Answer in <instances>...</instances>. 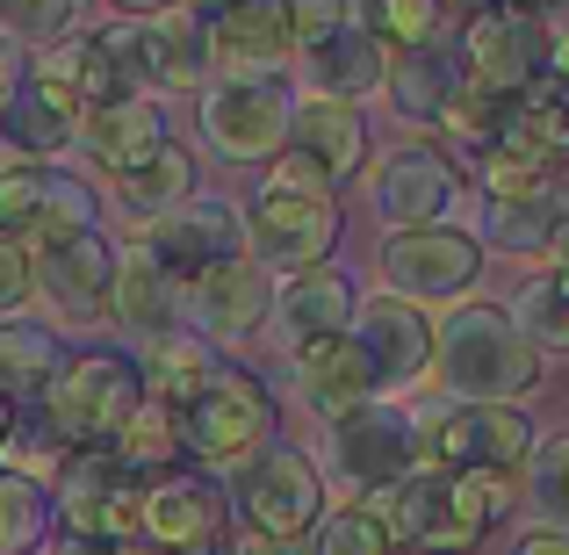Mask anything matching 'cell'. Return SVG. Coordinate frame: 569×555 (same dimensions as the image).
Here are the masks:
<instances>
[{
  "label": "cell",
  "instance_id": "1",
  "mask_svg": "<svg viewBox=\"0 0 569 555\" xmlns=\"http://www.w3.org/2000/svg\"><path fill=\"white\" fill-rule=\"evenodd\" d=\"M432 383L447 404H519L541 383V354L519 339L505 304H461L432 325Z\"/></svg>",
  "mask_w": 569,
  "mask_h": 555
},
{
  "label": "cell",
  "instance_id": "2",
  "mask_svg": "<svg viewBox=\"0 0 569 555\" xmlns=\"http://www.w3.org/2000/svg\"><path fill=\"white\" fill-rule=\"evenodd\" d=\"M498 505H505V476L411 469L389 490H376L368 513L389 527V542H411V548H432V555H469L490 534V513H498Z\"/></svg>",
  "mask_w": 569,
  "mask_h": 555
},
{
  "label": "cell",
  "instance_id": "3",
  "mask_svg": "<svg viewBox=\"0 0 569 555\" xmlns=\"http://www.w3.org/2000/svg\"><path fill=\"white\" fill-rule=\"evenodd\" d=\"M246 224V246L267 275H310V267L332 260V238H339V202H332V181L303 167V159L281 152L274 174L252 188V202L238 209Z\"/></svg>",
  "mask_w": 569,
  "mask_h": 555
},
{
  "label": "cell",
  "instance_id": "4",
  "mask_svg": "<svg viewBox=\"0 0 569 555\" xmlns=\"http://www.w3.org/2000/svg\"><path fill=\"white\" fill-rule=\"evenodd\" d=\"M533 418L519 404H432L411 412V469H483V476H512L533 455Z\"/></svg>",
  "mask_w": 569,
  "mask_h": 555
},
{
  "label": "cell",
  "instance_id": "5",
  "mask_svg": "<svg viewBox=\"0 0 569 555\" xmlns=\"http://www.w3.org/2000/svg\"><path fill=\"white\" fill-rule=\"evenodd\" d=\"M144 412V375L123 361V354H72L66 368L51 375L43 389V418H51V440L58 447H116L123 426Z\"/></svg>",
  "mask_w": 569,
  "mask_h": 555
},
{
  "label": "cell",
  "instance_id": "6",
  "mask_svg": "<svg viewBox=\"0 0 569 555\" xmlns=\"http://www.w3.org/2000/svg\"><path fill=\"white\" fill-rule=\"evenodd\" d=\"M123 66V87L130 95H181V87H209L217 66H209V22L188 8H167V14H144V22H123V29H101Z\"/></svg>",
  "mask_w": 569,
  "mask_h": 555
},
{
  "label": "cell",
  "instance_id": "7",
  "mask_svg": "<svg viewBox=\"0 0 569 555\" xmlns=\"http://www.w3.org/2000/svg\"><path fill=\"white\" fill-rule=\"evenodd\" d=\"M289 116L296 95L289 80H209L202 101H194V123H202V145L217 159H238V167H260V159L289 152Z\"/></svg>",
  "mask_w": 569,
  "mask_h": 555
},
{
  "label": "cell",
  "instance_id": "8",
  "mask_svg": "<svg viewBox=\"0 0 569 555\" xmlns=\"http://www.w3.org/2000/svg\"><path fill=\"white\" fill-rule=\"evenodd\" d=\"M238 513H246V534L289 548L303 542L325 519V476L303 447H260V455L238 469Z\"/></svg>",
  "mask_w": 569,
  "mask_h": 555
},
{
  "label": "cell",
  "instance_id": "9",
  "mask_svg": "<svg viewBox=\"0 0 569 555\" xmlns=\"http://www.w3.org/2000/svg\"><path fill=\"white\" fill-rule=\"evenodd\" d=\"M382 289L403 296V304H455V296L476 289L483 275V246L455 224H432V231H397L382 238Z\"/></svg>",
  "mask_w": 569,
  "mask_h": 555
},
{
  "label": "cell",
  "instance_id": "10",
  "mask_svg": "<svg viewBox=\"0 0 569 555\" xmlns=\"http://www.w3.org/2000/svg\"><path fill=\"white\" fill-rule=\"evenodd\" d=\"M231 527V498L209 476H159L138 498V548L144 555H217Z\"/></svg>",
  "mask_w": 569,
  "mask_h": 555
},
{
  "label": "cell",
  "instance_id": "11",
  "mask_svg": "<svg viewBox=\"0 0 569 555\" xmlns=\"http://www.w3.org/2000/svg\"><path fill=\"white\" fill-rule=\"evenodd\" d=\"M138 498L144 484L109 455H72L66 462V490H58V513H66V534L80 542H101V548H138Z\"/></svg>",
  "mask_w": 569,
  "mask_h": 555
},
{
  "label": "cell",
  "instance_id": "12",
  "mask_svg": "<svg viewBox=\"0 0 569 555\" xmlns=\"http://www.w3.org/2000/svg\"><path fill=\"white\" fill-rule=\"evenodd\" d=\"M455 195H461V174H455V159L432 152V145H397V152L376 159V174H368V209L389 224V238L447 224Z\"/></svg>",
  "mask_w": 569,
  "mask_h": 555
},
{
  "label": "cell",
  "instance_id": "13",
  "mask_svg": "<svg viewBox=\"0 0 569 555\" xmlns=\"http://www.w3.org/2000/svg\"><path fill=\"white\" fill-rule=\"evenodd\" d=\"M267 433H274V397L246 368H231L217 389H202L181 412V440L209 462H252L267 447Z\"/></svg>",
  "mask_w": 569,
  "mask_h": 555
},
{
  "label": "cell",
  "instance_id": "14",
  "mask_svg": "<svg viewBox=\"0 0 569 555\" xmlns=\"http://www.w3.org/2000/svg\"><path fill=\"white\" fill-rule=\"evenodd\" d=\"M325 440H332V476L353 490H389L397 476H411V412H397V404L368 397L353 404V412H339L332 426H325Z\"/></svg>",
  "mask_w": 569,
  "mask_h": 555
},
{
  "label": "cell",
  "instance_id": "15",
  "mask_svg": "<svg viewBox=\"0 0 569 555\" xmlns=\"http://www.w3.org/2000/svg\"><path fill=\"white\" fill-rule=\"evenodd\" d=\"M138 252H152L173 281H194V275H209V267H223V260L246 252V224H238V209L223 202V195H188L181 209H167V217L144 224Z\"/></svg>",
  "mask_w": 569,
  "mask_h": 555
},
{
  "label": "cell",
  "instance_id": "16",
  "mask_svg": "<svg viewBox=\"0 0 569 555\" xmlns=\"http://www.w3.org/2000/svg\"><path fill=\"white\" fill-rule=\"evenodd\" d=\"M181 318L194 325V339H209V347H217V339H252L267 318H274V275L238 252V260L181 281Z\"/></svg>",
  "mask_w": 569,
  "mask_h": 555
},
{
  "label": "cell",
  "instance_id": "17",
  "mask_svg": "<svg viewBox=\"0 0 569 555\" xmlns=\"http://www.w3.org/2000/svg\"><path fill=\"white\" fill-rule=\"evenodd\" d=\"M353 347H361L368 375H376V389H411L432 375V325L418 304H403V296H361V310H353Z\"/></svg>",
  "mask_w": 569,
  "mask_h": 555
},
{
  "label": "cell",
  "instance_id": "18",
  "mask_svg": "<svg viewBox=\"0 0 569 555\" xmlns=\"http://www.w3.org/2000/svg\"><path fill=\"white\" fill-rule=\"evenodd\" d=\"M455 66L483 95H533V80H541V37H533V22L519 8H476V22L455 43Z\"/></svg>",
  "mask_w": 569,
  "mask_h": 555
},
{
  "label": "cell",
  "instance_id": "19",
  "mask_svg": "<svg viewBox=\"0 0 569 555\" xmlns=\"http://www.w3.org/2000/svg\"><path fill=\"white\" fill-rule=\"evenodd\" d=\"M289 51L296 37H289L281 0H231V8L209 14V66L223 80H267V72H281Z\"/></svg>",
  "mask_w": 569,
  "mask_h": 555
},
{
  "label": "cell",
  "instance_id": "20",
  "mask_svg": "<svg viewBox=\"0 0 569 555\" xmlns=\"http://www.w3.org/2000/svg\"><path fill=\"white\" fill-rule=\"evenodd\" d=\"M289 159H303L318 181H353L368 167V116L353 101H325V95H303L289 116Z\"/></svg>",
  "mask_w": 569,
  "mask_h": 555
},
{
  "label": "cell",
  "instance_id": "21",
  "mask_svg": "<svg viewBox=\"0 0 569 555\" xmlns=\"http://www.w3.org/2000/svg\"><path fill=\"white\" fill-rule=\"evenodd\" d=\"M353 310H361L353 281L325 260V267L289 275L274 289V333H281V347H289V354H303V347H318V339H347L353 333Z\"/></svg>",
  "mask_w": 569,
  "mask_h": 555
},
{
  "label": "cell",
  "instance_id": "22",
  "mask_svg": "<svg viewBox=\"0 0 569 555\" xmlns=\"http://www.w3.org/2000/svg\"><path fill=\"white\" fill-rule=\"evenodd\" d=\"M167 116H159V101H144V95H123V101H109V109H94L80 123V152L94 159L101 174H138V167H152L159 152H167Z\"/></svg>",
  "mask_w": 569,
  "mask_h": 555
},
{
  "label": "cell",
  "instance_id": "23",
  "mask_svg": "<svg viewBox=\"0 0 569 555\" xmlns=\"http://www.w3.org/2000/svg\"><path fill=\"white\" fill-rule=\"evenodd\" d=\"M116 252H123V246H109L101 231L72 238V246H58V252H37L43 304L66 310V318H80V325L101 318V310H109V281H116Z\"/></svg>",
  "mask_w": 569,
  "mask_h": 555
},
{
  "label": "cell",
  "instance_id": "24",
  "mask_svg": "<svg viewBox=\"0 0 569 555\" xmlns=\"http://www.w3.org/2000/svg\"><path fill=\"white\" fill-rule=\"evenodd\" d=\"M109 318L123 325L130 339L159 347V339H173V318H181V281H173L152 252L123 246L116 252V281H109Z\"/></svg>",
  "mask_w": 569,
  "mask_h": 555
},
{
  "label": "cell",
  "instance_id": "25",
  "mask_svg": "<svg viewBox=\"0 0 569 555\" xmlns=\"http://www.w3.org/2000/svg\"><path fill=\"white\" fill-rule=\"evenodd\" d=\"M80 123H87V109L58 80H43V72H29L8 95V109H0L8 145H22L29 159H51V152H66V145H80Z\"/></svg>",
  "mask_w": 569,
  "mask_h": 555
},
{
  "label": "cell",
  "instance_id": "26",
  "mask_svg": "<svg viewBox=\"0 0 569 555\" xmlns=\"http://www.w3.org/2000/svg\"><path fill=\"white\" fill-rule=\"evenodd\" d=\"M303 80L318 87L325 101H353L361 109V95H376V87H389V51L368 29H332L325 43H310L303 51Z\"/></svg>",
  "mask_w": 569,
  "mask_h": 555
},
{
  "label": "cell",
  "instance_id": "27",
  "mask_svg": "<svg viewBox=\"0 0 569 555\" xmlns=\"http://www.w3.org/2000/svg\"><path fill=\"white\" fill-rule=\"evenodd\" d=\"M296 397L332 426L339 412H353V404L376 397V375H368V361H361L353 339H318V347L296 354Z\"/></svg>",
  "mask_w": 569,
  "mask_h": 555
},
{
  "label": "cell",
  "instance_id": "28",
  "mask_svg": "<svg viewBox=\"0 0 569 555\" xmlns=\"http://www.w3.org/2000/svg\"><path fill=\"white\" fill-rule=\"evenodd\" d=\"M461 66L447 43H426V51H403L397 66H389V109L403 116V123H440L447 101L461 95Z\"/></svg>",
  "mask_w": 569,
  "mask_h": 555
},
{
  "label": "cell",
  "instance_id": "29",
  "mask_svg": "<svg viewBox=\"0 0 569 555\" xmlns=\"http://www.w3.org/2000/svg\"><path fill=\"white\" fill-rule=\"evenodd\" d=\"M223 375H231V361H217V347H209V339H181V333H173V339H159L152 361H144V389H152L159 412L181 418L202 389L223 383Z\"/></svg>",
  "mask_w": 569,
  "mask_h": 555
},
{
  "label": "cell",
  "instance_id": "30",
  "mask_svg": "<svg viewBox=\"0 0 569 555\" xmlns=\"http://www.w3.org/2000/svg\"><path fill=\"white\" fill-rule=\"evenodd\" d=\"M498 152L527 159V167H541V174L569 167V109H562V95H548V87L519 95L512 101V123H505V138H498Z\"/></svg>",
  "mask_w": 569,
  "mask_h": 555
},
{
  "label": "cell",
  "instance_id": "31",
  "mask_svg": "<svg viewBox=\"0 0 569 555\" xmlns=\"http://www.w3.org/2000/svg\"><path fill=\"white\" fill-rule=\"evenodd\" d=\"M58 368H66V347H58L51 325H37V318L0 325V397H43Z\"/></svg>",
  "mask_w": 569,
  "mask_h": 555
},
{
  "label": "cell",
  "instance_id": "32",
  "mask_svg": "<svg viewBox=\"0 0 569 555\" xmlns=\"http://www.w3.org/2000/svg\"><path fill=\"white\" fill-rule=\"evenodd\" d=\"M347 22L368 29L382 51H426V43H440L447 8L440 0H347Z\"/></svg>",
  "mask_w": 569,
  "mask_h": 555
},
{
  "label": "cell",
  "instance_id": "33",
  "mask_svg": "<svg viewBox=\"0 0 569 555\" xmlns=\"http://www.w3.org/2000/svg\"><path fill=\"white\" fill-rule=\"evenodd\" d=\"M512 325L533 354H569V275L562 267H541V275L512 296Z\"/></svg>",
  "mask_w": 569,
  "mask_h": 555
},
{
  "label": "cell",
  "instance_id": "34",
  "mask_svg": "<svg viewBox=\"0 0 569 555\" xmlns=\"http://www.w3.org/2000/svg\"><path fill=\"white\" fill-rule=\"evenodd\" d=\"M188 195H194V159L181 152V145H167L152 167H138V174H123V181H116V202H123L138 224H152V217H167V209H181Z\"/></svg>",
  "mask_w": 569,
  "mask_h": 555
},
{
  "label": "cell",
  "instance_id": "35",
  "mask_svg": "<svg viewBox=\"0 0 569 555\" xmlns=\"http://www.w3.org/2000/svg\"><path fill=\"white\" fill-rule=\"evenodd\" d=\"M87 231H101V202L87 195V181H72V174H51L43 217H37V231H29L22 252H58V246H72V238H87Z\"/></svg>",
  "mask_w": 569,
  "mask_h": 555
},
{
  "label": "cell",
  "instance_id": "36",
  "mask_svg": "<svg viewBox=\"0 0 569 555\" xmlns=\"http://www.w3.org/2000/svg\"><path fill=\"white\" fill-rule=\"evenodd\" d=\"M51 534V498L37 476L0 469V555H37Z\"/></svg>",
  "mask_w": 569,
  "mask_h": 555
},
{
  "label": "cell",
  "instance_id": "37",
  "mask_svg": "<svg viewBox=\"0 0 569 555\" xmlns=\"http://www.w3.org/2000/svg\"><path fill=\"white\" fill-rule=\"evenodd\" d=\"M527 498L548 534H569V433H548L527 455Z\"/></svg>",
  "mask_w": 569,
  "mask_h": 555
},
{
  "label": "cell",
  "instance_id": "38",
  "mask_svg": "<svg viewBox=\"0 0 569 555\" xmlns=\"http://www.w3.org/2000/svg\"><path fill=\"white\" fill-rule=\"evenodd\" d=\"M43 195H51V167H43V159L0 167V238L29 246V231H37V217H43Z\"/></svg>",
  "mask_w": 569,
  "mask_h": 555
},
{
  "label": "cell",
  "instance_id": "39",
  "mask_svg": "<svg viewBox=\"0 0 569 555\" xmlns=\"http://www.w3.org/2000/svg\"><path fill=\"white\" fill-rule=\"evenodd\" d=\"M512 101L519 95H483V87H461V95L447 101L440 130H447V138H461V145H476V152H498L505 123H512Z\"/></svg>",
  "mask_w": 569,
  "mask_h": 555
},
{
  "label": "cell",
  "instance_id": "40",
  "mask_svg": "<svg viewBox=\"0 0 569 555\" xmlns=\"http://www.w3.org/2000/svg\"><path fill=\"white\" fill-rule=\"evenodd\" d=\"M556 217H562V202H490L483 209V238L498 252H548Z\"/></svg>",
  "mask_w": 569,
  "mask_h": 555
},
{
  "label": "cell",
  "instance_id": "41",
  "mask_svg": "<svg viewBox=\"0 0 569 555\" xmlns=\"http://www.w3.org/2000/svg\"><path fill=\"white\" fill-rule=\"evenodd\" d=\"M109 455L123 462L130 476H138V469H167V462L181 455V418H173V412H159V404H144V412L123 426V440H116Z\"/></svg>",
  "mask_w": 569,
  "mask_h": 555
},
{
  "label": "cell",
  "instance_id": "42",
  "mask_svg": "<svg viewBox=\"0 0 569 555\" xmlns=\"http://www.w3.org/2000/svg\"><path fill=\"white\" fill-rule=\"evenodd\" d=\"M80 22V0H0V43H66Z\"/></svg>",
  "mask_w": 569,
  "mask_h": 555
},
{
  "label": "cell",
  "instance_id": "43",
  "mask_svg": "<svg viewBox=\"0 0 569 555\" xmlns=\"http://www.w3.org/2000/svg\"><path fill=\"white\" fill-rule=\"evenodd\" d=\"M310 555H389V527L368 505H347V513L310 527Z\"/></svg>",
  "mask_w": 569,
  "mask_h": 555
},
{
  "label": "cell",
  "instance_id": "44",
  "mask_svg": "<svg viewBox=\"0 0 569 555\" xmlns=\"http://www.w3.org/2000/svg\"><path fill=\"white\" fill-rule=\"evenodd\" d=\"M483 188H490V202H562L556 174L527 167V159H512V152H483Z\"/></svg>",
  "mask_w": 569,
  "mask_h": 555
},
{
  "label": "cell",
  "instance_id": "45",
  "mask_svg": "<svg viewBox=\"0 0 569 555\" xmlns=\"http://www.w3.org/2000/svg\"><path fill=\"white\" fill-rule=\"evenodd\" d=\"M29 296H37V260H29V252L14 246V238H0V325L22 318Z\"/></svg>",
  "mask_w": 569,
  "mask_h": 555
},
{
  "label": "cell",
  "instance_id": "46",
  "mask_svg": "<svg viewBox=\"0 0 569 555\" xmlns=\"http://www.w3.org/2000/svg\"><path fill=\"white\" fill-rule=\"evenodd\" d=\"M281 14H289V37H296V51L325 43L332 29H347V0H281Z\"/></svg>",
  "mask_w": 569,
  "mask_h": 555
},
{
  "label": "cell",
  "instance_id": "47",
  "mask_svg": "<svg viewBox=\"0 0 569 555\" xmlns=\"http://www.w3.org/2000/svg\"><path fill=\"white\" fill-rule=\"evenodd\" d=\"M548 66L569 80V14H548Z\"/></svg>",
  "mask_w": 569,
  "mask_h": 555
},
{
  "label": "cell",
  "instance_id": "48",
  "mask_svg": "<svg viewBox=\"0 0 569 555\" xmlns=\"http://www.w3.org/2000/svg\"><path fill=\"white\" fill-rule=\"evenodd\" d=\"M519 555H569V534H548V527H533L527 542H519Z\"/></svg>",
  "mask_w": 569,
  "mask_h": 555
},
{
  "label": "cell",
  "instance_id": "49",
  "mask_svg": "<svg viewBox=\"0 0 569 555\" xmlns=\"http://www.w3.org/2000/svg\"><path fill=\"white\" fill-rule=\"evenodd\" d=\"M548 260H556L562 275H569V209H562V217H556V238H548Z\"/></svg>",
  "mask_w": 569,
  "mask_h": 555
},
{
  "label": "cell",
  "instance_id": "50",
  "mask_svg": "<svg viewBox=\"0 0 569 555\" xmlns=\"http://www.w3.org/2000/svg\"><path fill=\"white\" fill-rule=\"evenodd\" d=\"M51 555H123V548H101V542H80V534H66V542H51Z\"/></svg>",
  "mask_w": 569,
  "mask_h": 555
},
{
  "label": "cell",
  "instance_id": "51",
  "mask_svg": "<svg viewBox=\"0 0 569 555\" xmlns=\"http://www.w3.org/2000/svg\"><path fill=\"white\" fill-rule=\"evenodd\" d=\"M116 8H130V14H138V22H144V14H167L173 0H116Z\"/></svg>",
  "mask_w": 569,
  "mask_h": 555
},
{
  "label": "cell",
  "instance_id": "52",
  "mask_svg": "<svg viewBox=\"0 0 569 555\" xmlns=\"http://www.w3.org/2000/svg\"><path fill=\"white\" fill-rule=\"evenodd\" d=\"M14 87H22V80L8 72V43H0V109H8V95H14Z\"/></svg>",
  "mask_w": 569,
  "mask_h": 555
},
{
  "label": "cell",
  "instance_id": "53",
  "mask_svg": "<svg viewBox=\"0 0 569 555\" xmlns=\"http://www.w3.org/2000/svg\"><path fill=\"white\" fill-rule=\"evenodd\" d=\"M238 555H281L274 542H260V534H246V542H238Z\"/></svg>",
  "mask_w": 569,
  "mask_h": 555
},
{
  "label": "cell",
  "instance_id": "54",
  "mask_svg": "<svg viewBox=\"0 0 569 555\" xmlns=\"http://www.w3.org/2000/svg\"><path fill=\"white\" fill-rule=\"evenodd\" d=\"M188 14H217V8H231V0H181Z\"/></svg>",
  "mask_w": 569,
  "mask_h": 555
},
{
  "label": "cell",
  "instance_id": "55",
  "mask_svg": "<svg viewBox=\"0 0 569 555\" xmlns=\"http://www.w3.org/2000/svg\"><path fill=\"white\" fill-rule=\"evenodd\" d=\"M14 440V412H8V397H0V447Z\"/></svg>",
  "mask_w": 569,
  "mask_h": 555
},
{
  "label": "cell",
  "instance_id": "56",
  "mask_svg": "<svg viewBox=\"0 0 569 555\" xmlns=\"http://www.w3.org/2000/svg\"><path fill=\"white\" fill-rule=\"evenodd\" d=\"M469 8H490V0H469Z\"/></svg>",
  "mask_w": 569,
  "mask_h": 555
},
{
  "label": "cell",
  "instance_id": "57",
  "mask_svg": "<svg viewBox=\"0 0 569 555\" xmlns=\"http://www.w3.org/2000/svg\"><path fill=\"white\" fill-rule=\"evenodd\" d=\"M562 109H569V87H562Z\"/></svg>",
  "mask_w": 569,
  "mask_h": 555
},
{
  "label": "cell",
  "instance_id": "58",
  "mask_svg": "<svg viewBox=\"0 0 569 555\" xmlns=\"http://www.w3.org/2000/svg\"><path fill=\"white\" fill-rule=\"evenodd\" d=\"M562 8H569V0H562Z\"/></svg>",
  "mask_w": 569,
  "mask_h": 555
}]
</instances>
